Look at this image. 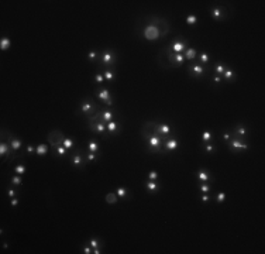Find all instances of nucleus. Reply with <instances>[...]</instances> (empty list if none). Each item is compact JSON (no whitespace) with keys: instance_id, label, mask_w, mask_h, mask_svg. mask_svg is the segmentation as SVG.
Returning <instances> with one entry per match:
<instances>
[{"instance_id":"nucleus-26","label":"nucleus","mask_w":265,"mask_h":254,"mask_svg":"<svg viewBox=\"0 0 265 254\" xmlns=\"http://www.w3.org/2000/svg\"><path fill=\"white\" fill-rule=\"evenodd\" d=\"M106 202L111 203V205H113V203H116L117 202V193H111V192L107 193V195H106Z\"/></svg>"},{"instance_id":"nucleus-32","label":"nucleus","mask_w":265,"mask_h":254,"mask_svg":"<svg viewBox=\"0 0 265 254\" xmlns=\"http://www.w3.org/2000/svg\"><path fill=\"white\" fill-rule=\"evenodd\" d=\"M62 146H64L66 150H71L72 146H73V140H72V139H66V137H65L64 144H62Z\"/></svg>"},{"instance_id":"nucleus-33","label":"nucleus","mask_w":265,"mask_h":254,"mask_svg":"<svg viewBox=\"0 0 265 254\" xmlns=\"http://www.w3.org/2000/svg\"><path fill=\"white\" fill-rule=\"evenodd\" d=\"M97 58H99V55H97V51H95V50H92L88 54V59L92 61V62H93V61H96Z\"/></svg>"},{"instance_id":"nucleus-13","label":"nucleus","mask_w":265,"mask_h":254,"mask_svg":"<svg viewBox=\"0 0 265 254\" xmlns=\"http://www.w3.org/2000/svg\"><path fill=\"white\" fill-rule=\"evenodd\" d=\"M169 48L174 51L175 54H182V51H185V48H186V44L182 40H175Z\"/></svg>"},{"instance_id":"nucleus-31","label":"nucleus","mask_w":265,"mask_h":254,"mask_svg":"<svg viewBox=\"0 0 265 254\" xmlns=\"http://www.w3.org/2000/svg\"><path fill=\"white\" fill-rule=\"evenodd\" d=\"M11 184L16 185V186H20L23 184V179H21V175H16V177L11 178Z\"/></svg>"},{"instance_id":"nucleus-42","label":"nucleus","mask_w":265,"mask_h":254,"mask_svg":"<svg viewBox=\"0 0 265 254\" xmlns=\"http://www.w3.org/2000/svg\"><path fill=\"white\" fill-rule=\"evenodd\" d=\"M95 79H96V82H97V83H103V82H104V76L102 75V74H96Z\"/></svg>"},{"instance_id":"nucleus-16","label":"nucleus","mask_w":265,"mask_h":254,"mask_svg":"<svg viewBox=\"0 0 265 254\" xmlns=\"http://www.w3.org/2000/svg\"><path fill=\"white\" fill-rule=\"evenodd\" d=\"M100 113V117H102V121L103 123H109V121L113 120V117H114V113L111 112V110H104V112H99Z\"/></svg>"},{"instance_id":"nucleus-51","label":"nucleus","mask_w":265,"mask_h":254,"mask_svg":"<svg viewBox=\"0 0 265 254\" xmlns=\"http://www.w3.org/2000/svg\"><path fill=\"white\" fill-rule=\"evenodd\" d=\"M93 253H95V254H100L102 251H100V248H93Z\"/></svg>"},{"instance_id":"nucleus-2","label":"nucleus","mask_w":265,"mask_h":254,"mask_svg":"<svg viewBox=\"0 0 265 254\" xmlns=\"http://www.w3.org/2000/svg\"><path fill=\"white\" fill-rule=\"evenodd\" d=\"M142 35L148 41H155L158 38H161V31L154 24H145L142 28Z\"/></svg>"},{"instance_id":"nucleus-17","label":"nucleus","mask_w":265,"mask_h":254,"mask_svg":"<svg viewBox=\"0 0 265 254\" xmlns=\"http://www.w3.org/2000/svg\"><path fill=\"white\" fill-rule=\"evenodd\" d=\"M196 177H197V179H199V181H202V182H207V181H210V175H209V174H207V171H205V170H200V171H197Z\"/></svg>"},{"instance_id":"nucleus-46","label":"nucleus","mask_w":265,"mask_h":254,"mask_svg":"<svg viewBox=\"0 0 265 254\" xmlns=\"http://www.w3.org/2000/svg\"><path fill=\"white\" fill-rule=\"evenodd\" d=\"M223 139L226 140V141H230V139H231V133H224L223 134Z\"/></svg>"},{"instance_id":"nucleus-1","label":"nucleus","mask_w":265,"mask_h":254,"mask_svg":"<svg viewBox=\"0 0 265 254\" xmlns=\"http://www.w3.org/2000/svg\"><path fill=\"white\" fill-rule=\"evenodd\" d=\"M142 20H144V21H148V24H154L155 27H158L159 31H161V38L167 37L169 32H171L169 23L165 19H162V17H158V16H145Z\"/></svg>"},{"instance_id":"nucleus-38","label":"nucleus","mask_w":265,"mask_h":254,"mask_svg":"<svg viewBox=\"0 0 265 254\" xmlns=\"http://www.w3.org/2000/svg\"><path fill=\"white\" fill-rule=\"evenodd\" d=\"M199 58H200V62L202 64H207V62H209V55H207L206 52H202Z\"/></svg>"},{"instance_id":"nucleus-23","label":"nucleus","mask_w":265,"mask_h":254,"mask_svg":"<svg viewBox=\"0 0 265 254\" xmlns=\"http://www.w3.org/2000/svg\"><path fill=\"white\" fill-rule=\"evenodd\" d=\"M10 44H11V43H10V38H9V37H3V38H1V41H0V48H1L3 51H6V50L10 48Z\"/></svg>"},{"instance_id":"nucleus-41","label":"nucleus","mask_w":265,"mask_h":254,"mask_svg":"<svg viewBox=\"0 0 265 254\" xmlns=\"http://www.w3.org/2000/svg\"><path fill=\"white\" fill-rule=\"evenodd\" d=\"M224 199H226V193L224 192H220V193H217V202H224Z\"/></svg>"},{"instance_id":"nucleus-11","label":"nucleus","mask_w":265,"mask_h":254,"mask_svg":"<svg viewBox=\"0 0 265 254\" xmlns=\"http://www.w3.org/2000/svg\"><path fill=\"white\" fill-rule=\"evenodd\" d=\"M86 161H88V159H86V155L83 157L80 151H78L76 154H73V157H72V164H73V167H76V168L82 167Z\"/></svg>"},{"instance_id":"nucleus-21","label":"nucleus","mask_w":265,"mask_h":254,"mask_svg":"<svg viewBox=\"0 0 265 254\" xmlns=\"http://www.w3.org/2000/svg\"><path fill=\"white\" fill-rule=\"evenodd\" d=\"M223 78L226 79L227 82H231V81H233V78H234V71L230 69V68H226V71L223 72Z\"/></svg>"},{"instance_id":"nucleus-25","label":"nucleus","mask_w":265,"mask_h":254,"mask_svg":"<svg viewBox=\"0 0 265 254\" xmlns=\"http://www.w3.org/2000/svg\"><path fill=\"white\" fill-rule=\"evenodd\" d=\"M195 57H196V50L195 48H187L186 52H185V58L186 59H195Z\"/></svg>"},{"instance_id":"nucleus-49","label":"nucleus","mask_w":265,"mask_h":254,"mask_svg":"<svg viewBox=\"0 0 265 254\" xmlns=\"http://www.w3.org/2000/svg\"><path fill=\"white\" fill-rule=\"evenodd\" d=\"M209 199H210V198H209V195H203V196H202V201H203V202H207Z\"/></svg>"},{"instance_id":"nucleus-20","label":"nucleus","mask_w":265,"mask_h":254,"mask_svg":"<svg viewBox=\"0 0 265 254\" xmlns=\"http://www.w3.org/2000/svg\"><path fill=\"white\" fill-rule=\"evenodd\" d=\"M103 76H104V79L106 81H109V82H113L114 81V71L113 69H104V72H103Z\"/></svg>"},{"instance_id":"nucleus-36","label":"nucleus","mask_w":265,"mask_h":254,"mask_svg":"<svg viewBox=\"0 0 265 254\" xmlns=\"http://www.w3.org/2000/svg\"><path fill=\"white\" fill-rule=\"evenodd\" d=\"M199 189L203 192V193H207V192H210V185H207V184H200V186H199Z\"/></svg>"},{"instance_id":"nucleus-37","label":"nucleus","mask_w":265,"mask_h":254,"mask_svg":"<svg viewBox=\"0 0 265 254\" xmlns=\"http://www.w3.org/2000/svg\"><path fill=\"white\" fill-rule=\"evenodd\" d=\"M55 151L58 152V155H65V154L68 152V150H66L64 146H59L58 148H55Z\"/></svg>"},{"instance_id":"nucleus-44","label":"nucleus","mask_w":265,"mask_h":254,"mask_svg":"<svg viewBox=\"0 0 265 254\" xmlns=\"http://www.w3.org/2000/svg\"><path fill=\"white\" fill-rule=\"evenodd\" d=\"M7 195H9V198H14L17 193H16V190L14 189H7Z\"/></svg>"},{"instance_id":"nucleus-8","label":"nucleus","mask_w":265,"mask_h":254,"mask_svg":"<svg viewBox=\"0 0 265 254\" xmlns=\"http://www.w3.org/2000/svg\"><path fill=\"white\" fill-rule=\"evenodd\" d=\"M247 134H248V128H247L244 124H237V126L234 127L233 136L236 137V140H240V141H241Z\"/></svg>"},{"instance_id":"nucleus-18","label":"nucleus","mask_w":265,"mask_h":254,"mask_svg":"<svg viewBox=\"0 0 265 254\" xmlns=\"http://www.w3.org/2000/svg\"><path fill=\"white\" fill-rule=\"evenodd\" d=\"M106 128H107V131H109L110 134H113V133H116L117 130H118V123L117 121H109L107 123V126H106Z\"/></svg>"},{"instance_id":"nucleus-4","label":"nucleus","mask_w":265,"mask_h":254,"mask_svg":"<svg viewBox=\"0 0 265 254\" xmlns=\"http://www.w3.org/2000/svg\"><path fill=\"white\" fill-rule=\"evenodd\" d=\"M80 112H82L86 117H90L93 114H96L99 110H97L96 103L92 100L90 97H88V99H85V100L80 103Z\"/></svg>"},{"instance_id":"nucleus-28","label":"nucleus","mask_w":265,"mask_h":254,"mask_svg":"<svg viewBox=\"0 0 265 254\" xmlns=\"http://www.w3.org/2000/svg\"><path fill=\"white\" fill-rule=\"evenodd\" d=\"M214 71H216V74H217V75L221 76V75H223V72L226 71V66H224L223 64H217V65L214 66Z\"/></svg>"},{"instance_id":"nucleus-47","label":"nucleus","mask_w":265,"mask_h":254,"mask_svg":"<svg viewBox=\"0 0 265 254\" xmlns=\"http://www.w3.org/2000/svg\"><path fill=\"white\" fill-rule=\"evenodd\" d=\"M83 253L85 254H90V253H93V251H92V248L89 247V246H86V247H83Z\"/></svg>"},{"instance_id":"nucleus-50","label":"nucleus","mask_w":265,"mask_h":254,"mask_svg":"<svg viewBox=\"0 0 265 254\" xmlns=\"http://www.w3.org/2000/svg\"><path fill=\"white\" fill-rule=\"evenodd\" d=\"M17 203H19V199H16V198H14L13 201H11V206H16Z\"/></svg>"},{"instance_id":"nucleus-34","label":"nucleus","mask_w":265,"mask_h":254,"mask_svg":"<svg viewBox=\"0 0 265 254\" xmlns=\"http://www.w3.org/2000/svg\"><path fill=\"white\" fill-rule=\"evenodd\" d=\"M212 139H213L212 131H205V133L202 134V140H203V141H210Z\"/></svg>"},{"instance_id":"nucleus-27","label":"nucleus","mask_w":265,"mask_h":254,"mask_svg":"<svg viewBox=\"0 0 265 254\" xmlns=\"http://www.w3.org/2000/svg\"><path fill=\"white\" fill-rule=\"evenodd\" d=\"M117 196H120V198H127L129 196V192H127V189H126V188H121V186H120V188H117Z\"/></svg>"},{"instance_id":"nucleus-35","label":"nucleus","mask_w":265,"mask_h":254,"mask_svg":"<svg viewBox=\"0 0 265 254\" xmlns=\"http://www.w3.org/2000/svg\"><path fill=\"white\" fill-rule=\"evenodd\" d=\"M97 157H99L97 152H89V154H86V159H88V161H95Z\"/></svg>"},{"instance_id":"nucleus-12","label":"nucleus","mask_w":265,"mask_h":254,"mask_svg":"<svg viewBox=\"0 0 265 254\" xmlns=\"http://www.w3.org/2000/svg\"><path fill=\"white\" fill-rule=\"evenodd\" d=\"M89 130L93 131V133L103 134L107 128H106V126H104L103 121H99V123H89Z\"/></svg>"},{"instance_id":"nucleus-40","label":"nucleus","mask_w":265,"mask_h":254,"mask_svg":"<svg viewBox=\"0 0 265 254\" xmlns=\"http://www.w3.org/2000/svg\"><path fill=\"white\" fill-rule=\"evenodd\" d=\"M148 178H149V181H157V178H158V172L151 171L148 174Z\"/></svg>"},{"instance_id":"nucleus-6","label":"nucleus","mask_w":265,"mask_h":254,"mask_svg":"<svg viewBox=\"0 0 265 254\" xmlns=\"http://www.w3.org/2000/svg\"><path fill=\"white\" fill-rule=\"evenodd\" d=\"M210 16L213 17L214 20H226L228 17V13L223 6H214L210 9Z\"/></svg>"},{"instance_id":"nucleus-5","label":"nucleus","mask_w":265,"mask_h":254,"mask_svg":"<svg viewBox=\"0 0 265 254\" xmlns=\"http://www.w3.org/2000/svg\"><path fill=\"white\" fill-rule=\"evenodd\" d=\"M99 59V65H106V66H111L116 64V55L113 51H104L100 57L97 58Z\"/></svg>"},{"instance_id":"nucleus-43","label":"nucleus","mask_w":265,"mask_h":254,"mask_svg":"<svg viewBox=\"0 0 265 254\" xmlns=\"http://www.w3.org/2000/svg\"><path fill=\"white\" fill-rule=\"evenodd\" d=\"M214 150H216V148H214V146H212V144H206V146H205V151L206 152H214Z\"/></svg>"},{"instance_id":"nucleus-45","label":"nucleus","mask_w":265,"mask_h":254,"mask_svg":"<svg viewBox=\"0 0 265 254\" xmlns=\"http://www.w3.org/2000/svg\"><path fill=\"white\" fill-rule=\"evenodd\" d=\"M27 152H28V154H32V152H35V147L27 146Z\"/></svg>"},{"instance_id":"nucleus-24","label":"nucleus","mask_w":265,"mask_h":254,"mask_svg":"<svg viewBox=\"0 0 265 254\" xmlns=\"http://www.w3.org/2000/svg\"><path fill=\"white\" fill-rule=\"evenodd\" d=\"M35 152H37L38 155H45L47 152H48V147H47L45 144H39V146H37V148H35Z\"/></svg>"},{"instance_id":"nucleus-3","label":"nucleus","mask_w":265,"mask_h":254,"mask_svg":"<svg viewBox=\"0 0 265 254\" xmlns=\"http://www.w3.org/2000/svg\"><path fill=\"white\" fill-rule=\"evenodd\" d=\"M48 143H50V146L55 150V148H58L59 146H62L64 144V140H65V136L62 134V131H59V130H52L50 131L48 134Z\"/></svg>"},{"instance_id":"nucleus-29","label":"nucleus","mask_w":265,"mask_h":254,"mask_svg":"<svg viewBox=\"0 0 265 254\" xmlns=\"http://www.w3.org/2000/svg\"><path fill=\"white\" fill-rule=\"evenodd\" d=\"M196 21H197V17H196L195 14H189V16L186 17V23L189 25H195L196 24Z\"/></svg>"},{"instance_id":"nucleus-22","label":"nucleus","mask_w":265,"mask_h":254,"mask_svg":"<svg viewBox=\"0 0 265 254\" xmlns=\"http://www.w3.org/2000/svg\"><path fill=\"white\" fill-rule=\"evenodd\" d=\"M86 148L89 150V152H99V143H96V141H89Z\"/></svg>"},{"instance_id":"nucleus-10","label":"nucleus","mask_w":265,"mask_h":254,"mask_svg":"<svg viewBox=\"0 0 265 254\" xmlns=\"http://www.w3.org/2000/svg\"><path fill=\"white\" fill-rule=\"evenodd\" d=\"M178 146H179V143H178V140L175 137H168L164 141V150L165 151H174V150L178 148Z\"/></svg>"},{"instance_id":"nucleus-30","label":"nucleus","mask_w":265,"mask_h":254,"mask_svg":"<svg viewBox=\"0 0 265 254\" xmlns=\"http://www.w3.org/2000/svg\"><path fill=\"white\" fill-rule=\"evenodd\" d=\"M14 172H16L17 175H23V174L26 172V167H24L23 164L16 165V168H14Z\"/></svg>"},{"instance_id":"nucleus-9","label":"nucleus","mask_w":265,"mask_h":254,"mask_svg":"<svg viewBox=\"0 0 265 254\" xmlns=\"http://www.w3.org/2000/svg\"><path fill=\"white\" fill-rule=\"evenodd\" d=\"M4 141H9V144L11 146V148H13V151L14 152H17L21 150V146H23V141L20 139H17V137H14V136H11V133L9 134V139L4 140Z\"/></svg>"},{"instance_id":"nucleus-7","label":"nucleus","mask_w":265,"mask_h":254,"mask_svg":"<svg viewBox=\"0 0 265 254\" xmlns=\"http://www.w3.org/2000/svg\"><path fill=\"white\" fill-rule=\"evenodd\" d=\"M96 96L100 100H103V103L106 106H109V108L113 106V99H111V95H110V92L107 89H104V88L96 89Z\"/></svg>"},{"instance_id":"nucleus-19","label":"nucleus","mask_w":265,"mask_h":254,"mask_svg":"<svg viewBox=\"0 0 265 254\" xmlns=\"http://www.w3.org/2000/svg\"><path fill=\"white\" fill-rule=\"evenodd\" d=\"M145 186H147V189H148L149 192H157V190L159 189V185L157 184V181H148V182L145 184Z\"/></svg>"},{"instance_id":"nucleus-48","label":"nucleus","mask_w":265,"mask_h":254,"mask_svg":"<svg viewBox=\"0 0 265 254\" xmlns=\"http://www.w3.org/2000/svg\"><path fill=\"white\" fill-rule=\"evenodd\" d=\"M213 81H214V83H220V82H221V76H220V75H216Z\"/></svg>"},{"instance_id":"nucleus-15","label":"nucleus","mask_w":265,"mask_h":254,"mask_svg":"<svg viewBox=\"0 0 265 254\" xmlns=\"http://www.w3.org/2000/svg\"><path fill=\"white\" fill-rule=\"evenodd\" d=\"M228 147L231 148V150H248V146L244 144V143H241L240 140H231V141H228Z\"/></svg>"},{"instance_id":"nucleus-14","label":"nucleus","mask_w":265,"mask_h":254,"mask_svg":"<svg viewBox=\"0 0 265 254\" xmlns=\"http://www.w3.org/2000/svg\"><path fill=\"white\" fill-rule=\"evenodd\" d=\"M205 74V68L202 66L200 64H193L190 68H189V75L192 76H202Z\"/></svg>"},{"instance_id":"nucleus-39","label":"nucleus","mask_w":265,"mask_h":254,"mask_svg":"<svg viewBox=\"0 0 265 254\" xmlns=\"http://www.w3.org/2000/svg\"><path fill=\"white\" fill-rule=\"evenodd\" d=\"M89 243H90V246L93 248H99V246H100V243H99V241H97V239H95V237H92Z\"/></svg>"}]
</instances>
